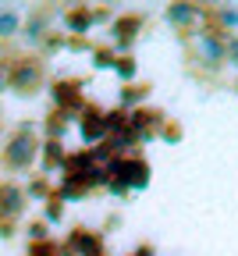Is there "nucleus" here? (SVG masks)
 <instances>
[{"instance_id": "39448f33", "label": "nucleus", "mask_w": 238, "mask_h": 256, "mask_svg": "<svg viewBox=\"0 0 238 256\" xmlns=\"http://www.w3.org/2000/svg\"><path fill=\"white\" fill-rule=\"evenodd\" d=\"M11 86V64L8 60H0V92H4Z\"/></svg>"}, {"instance_id": "7ed1b4c3", "label": "nucleus", "mask_w": 238, "mask_h": 256, "mask_svg": "<svg viewBox=\"0 0 238 256\" xmlns=\"http://www.w3.org/2000/svg\"><path fill=\"white\" fill-rule=\"evenodd\" d=\"M22 210H25V192H22V185L0 182V232H4V235L14 232V220L22 217Z\"/></svg>"}, {"instance_id": "20e7f679", "label": "nucleus", "mask_w": 238, "mask_h": 256, "mask_svg": "<svg viewBox=\"0 0 238 256\" xmlns=\"http://www.w3.org/2000/svg\"><path fill=\"white\" fill-rule=\"evenodd\" d=\"M82 132H86V139H100V136L107 132V121H104V114L89 110V114H86V124H82Z\"/></svg>"}, {"instance_id": "f257e3e1", "label": "nucleus", "mask_w": 238, "mask_h": 256, "mask_svg": "<svg viewBox=\"0 0 238 256\" xmlns=\"http://www.w3.org/2000/svg\"><path fill=\"white\" fill-rule=\"evenodd\" d=\"M36 153H40V136H36V128L25 121L4 142V150H0V164H4V171L18 174V171H28L32 164H36Z\"/></svg>"}, {"instance_id": "0eeeda50", "label": "nucleus", "mask_w": 238, "mask_h": 256, "mask_svg": "<svg viewBox=\"0 0 238 256\" xmlns=\"http://www.w3.org/2000/svg\"><path fill=\"white\" fill-rule=\"evenodd\" d=\"M0 132H4V114H0Z\"/></svg>"}, {"instance_id": "423d86ee", "label": "nucleus", "mask_w": 238, "mask_h": 256, "mask_svg": "<svg viewBox=\"0 0 238 256\" xmlns=\"http://www.w3.org/2000/svg\"><path fill=\"white\" fill-rule=\"evenodd\" d=\"M14 32V14H0V36H11Z\"/></svg>"}, {"instance_id": "f03ea898", "label": "nucleus", "mask_w": 238, "mask_h": 256, "mask_svg": "<svg viewBox=\"0 0 238 256\" xmlns=\"http://www.w3.org/2000/svg\"><path fill=\"white\" fill-rule=\"evenodd\" d=\"M43 60H36V57H18V60H11V89L14 92H22V96H32L40 86H43Z\"/></svg>"}]
</instances>
